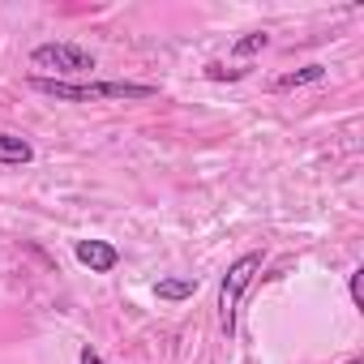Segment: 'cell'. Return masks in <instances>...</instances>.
Listing matches in <instances>:
<instances>
[{"label":"cell","mask_w":364,"mask_h":364,"mask_svg":"<svg viewBox=\"0 0 364 364\" xmlns=\"http://www.w3.org/2000/svg\"><path fill=\"white\" fill-rule=\"evenodd\" d=\"M262 266H266V257H262V253H245V257H236V262L228 266V274H223V283H219V326H223V334H228V338L236 334L240 300H245V291L253 287V279L262 274Z\"/></svg>","instance_id":"1"},{"label":"cell","mask_w":364,"mask_h":364,"mask_svg":"<svg viewBox=\"0 0 364 364\" xmlns=\"http://www.w3.org/2000/svg\"><path fill=\"white\" fill-rule=\"evenodd\" d=\"M31 65H35V69H52V73L77 77V73H90V69H95V56H90L86 48H77V43H39V48L31 52Z\"/></svg>","instance_id":"2"},{"label":"cell","mask_w":364,"mask_h":364,"mask_svg":"<svg viewBox=\"0 0 364 364\" xmlns=\"http://www.w3.org/2000/svg\"><path fill=\"white\" fill-rule=\"evenodd\" d=\"M31 90L48 95V99H56V103H99L95 82H65V77H43V73H35V77H31Z\"/></svg>","instance_id":"3"},{"label":"cell","mask_w":364,"mask_h":364,"mask_svg":"<svg viewBox=\"0 0 364 364\" xmlns=\"http://www.w3.org/2000/svg\"><path fill=\"white\" fill-rule=\"evenodd\" d=\"M73 253H77V262H82L90 274H107V270L120 266V249L107 245V240H77Z\"/></svg>","instance_id":"4"},{"label":"cell","mask_w":364,"mask_h":364,"mask_svg":"<svg viewBox=\"0 0 364 364\" xmlns=\"http://www.w3.org/2000/svg\"><path fill=\"white\" fill-rule=\"evenodd\" d=\"M35 163V146L22 133H0V167H22Z\"/></svg>","instance_id":"5"},{"label":"cell","mask_w":364,"mask_h":364,"mask_svg":"<svg viewBox=\"0 0 364 364\" xmlns=\"http://www.w3.org/2000/svg\"><path fill=\"white\" fill-rule=\"evenodd\" d=\"M154 296H159V300H167V304L193 300V296H198V279H185V274H176V279H159V283H154Z\"/></svg>","instance_id":"6"},{"label":"cell","mask_w":364,"mask_h":364,"mask_svg":"<svg viewBox=\"0 0 364 364\" xmlns=\"http://www.w3.org/2000/svg\"><path fill=\"white\" fill-rule=\"evenodd\" d=\"M321 77H326L321 65H304V69H296V73H283L274 86H279V90H296V86H313V82H321Z\"/></svg>","instance_id":"7"},{"label":"cell","mask_w":364,"mask_h":364,"mask_svg":"<svg viewBox=\"0 0 364 364\" xmlns=\"http://www.w3.org/2000/svg\"><path fill=\"white\" fill-rule=\"evenodd\" d=\"M266 48H270V35H266V31H249L245 39L232 43V56H257V52H266Z\"/></svg>","instance_id":"8"},{"label":"cell","mask_w":364,"mask_h":364,"mask_svg":"<svg viewBox=\"0 0 364 364\" xmlns=\"http://www.w3.org/2000/svg\"><path fill=\"white\" fill-rule=\"evenodd\" d=\"M360 274H364V270H351V274H347V291H351V304H355V309H364V291H360Z\"/></svg>","instance_id":"9"},{"label":"cell","mask_w":364,"mask_h":364,"mask_svg":"<svg viewBox=\"0 0 364 364\" xmlns=\"http://www.w3.org/2000/svg\"><path fill=\"white\" fill-rule=\"evenodd\" d=\"M206 73H210L215 82H223V77H245V69H223V65H210Z\"/></svg>","instance_id":"10"},{"label":"cell","mask_w":364,"mask_h":364,"mask_svg":"<svg viewBox=\"0 0 364 364\" xmlns=\"http://www.w3.org/2000/svg\"><path fill=\"white\" fill-rule=\"evenodd\" d=\"M77 364H103V355H99L95 347H82V355H77Z\"/></svg>","instance_id":"11"},{"label":"cell","mask_w":364,"mask_h":364,"mask_svg":"<svg viewBox=\"0 0 364 364\" xmlns=\"http://www.w3.org/2000/svg\"><path fill=\"white\" fill-rule=\"evenodd\" d=\"M347 364H364V360H360V355H351V360H347Z\"/></svg>","instance_id":"12"}]
</instances>
